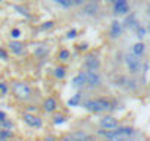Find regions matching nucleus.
<instances>
[{
  "mask_svg": "<svg viewBox=\"0 0 150 141\" xmlns=\"http://www.w3.org/2000/svg\"><path fill=\"white\" fill-rule=\"evenodd\" d=\"M83 107L91 113H102L110 109V102L106 99H88L83 103Z\"/></svg>",
  "mask_w": 150,
  "mask_h": 141,
  "instance_id": "obj_1",
  "label": "nucleus"
},
{
  "mask_svg": "<svg viewBox=\"0 0 150 141\" xmlns=\"http://www.w3.org/2000/svg\"><path fill=\"white\" fill-rule=\"evenodd\" d=\"M13 94L19 100H28L33 96V90L27 82H15L13 84Z\"/></svg>",
  "mask_w": 150,
  "mask_h": 141,
  "instance_id": "obj_2",
  "label": "nucleus"
},
{
  "mask_svg": "<svg viewBox=\"0 0 150 141\" xmlns=\"http://www.w3.org/2000/svg\"><path fill=\"white\" fill-rule=\"evenodd\" d=\"M125 63H127L131 74H138L141 70V60H140V57H137L132 53H127L125 54Z\"/></svg>",
  "mask_w": 150,
  "mask_h": 141,
  "instance_id": "obj_3",
  "label": "nucleus"
},
{
  "mask_svg": "<svg viewBox=\"0 0 150 141\" xmlns=\"http://www.w3.org/2000/svg\"><path fill=\"white\" fill-rule=\"evenodd\" d=\"M99 11H100L99 0H87L81 9V13L84 16H96L99 13Z\"/></svg>",
  "mask_w": 150,
  "mask_h": 141,
  "instance_id": "obj_4",
  "label": "nucleus"
},
{
  "mask_svg": "<svg viewBox=\"0 0 150 141\" xmlns=\"http://www.w3.org/2000/svg\"><path fill=\"white\" fill-rule=\"evenodd\" d=\"M84 77L87 80V85L91 88H97L102 85V77L99 72H94V70H83Z\"/></svg>",
  "mask_w": 150,
  "mask_h": 141,
  "instance_id": "obj_5",
  "label": "nucleus"
},
{
  "mask_svg": "<svg viewBox=\"0 0 150 141\" xmlns=\"http://www.w3.org/2000/svg\"><path fill=\"white\" fill-rule=\"evenodd\" d=\"M22 119H24V122H25L28 126H31V128L40 129V128L43 126V121H41V118H40V116H37L35 113L24 112V113H22Z\"/></svg>",
  "mask_w": 150,
  "mask_h": 141,
  "instance_id": "obj_6",
  "label": "nucleus"
},
{
  "mask_svg": "<svg viewBox=\"0 0 150 141\" xmlns=\"http://www.w3.org/2000/svg\"><path fill=\"white\" fill-rule=\"evenodd\" d=\"M99 125H100L102 129H106V131H115V129L118 128V121H116V118H113L112 115H105L103 118H100Z\"/></svg>",
  "mask_w": 150,
  "mask_h": 141,
  "instance_id": "obj_7",
  "label": "nucleus"
},
{
  "mask_svg": "<svg viewBox=\"0 0 150 141\" xmlns=\"http://www.w3.org/2000/svg\"><path fill=\"white\" fill-rule=\"evenodd\" d=\"M102 63H100V59L94 54H87L84 57V68L87 70H94V72H97V70L100 69Z\"/></svg>",
  "mask_w": 150,
  "mask_h": 141,
  "instance_id": "obj_8",
  "label": "nucleus"
},
{
  "mask_svg": "<svg viewBox=\"0 0 150 141\" xmlns=\"http://www.w3.org/2000/svg\"><path fill=\"white\" fill-rule=\"evenodd\" d=\"M72 141H93V137L86 131H74L68 135Z\"/></svg>",
  "mask_w": 150,
  "mask_h": 141,
  "instance_id": "obj_9",
  "label": "nucleus"
},
{
  "mask_svg": "<svg viewBox=\"0 0 150 141\" xmlns=\"http://www.w3.org/2000/svg\"><path fill=\"white\" fill-rule=\"evenodd\" d=\"M8 47H9V50H11L13 54H16V56H21V54H24V51H25V44H24L22 41H19V40H12Z\"/></svg>",
  "mask_w": 150,
  "mask_h": 141,
  "instance_id": "obj_10",
  "label": "nucleus"
},
{
  "mask_svg": "<svg viewBox=\"0 0 150 141\" xmlns=\"http://www.w3.org/2000/svg\"><path fill=\"white\" fill-rule=\"evenodd\" d=\"M113 12L116 15H128L129 12V5L127 0H119L118 3L113 5Z\"/></svg>",
  "mask_w": 150,
  "mask_h": 141,
  "instance_id": "obj_11",
  "label": "nucleus"
},
{
  "mask_svg": "<svg viewBox=\"0 0 150 141\" xmlns=\"http://www.w3.org/2000/svg\"><path fill=\"white\" fill-rule=\"evenodd\" d=\"M56 109H57L56 99L54 97H47L44 100V103H43V110L47 112V113H53V112H56Z\"/></svg>",
  "mask_w": 150,
  "mask_h": 141,
  "instance_id": "obj_12",
  "label": "nucleus"
},
{
  "mask_svg": "<svg viewBox=\"0 0 150 141\" xmlns=\"http://www.w3.org/2000/svg\"><path fill=\"white\" fill-rule=\"evenodd\" d=\"M86 85H87V80H86V77H84V72L81 70V72H78L77 75L72 78V87H75V88H83V87H86Z\"/></svg>",
  "mask_w": 150,
  "mask_h": 141,
  "instance_id": "obj_13",
  "label": "nucleus"
},
{
  "mask_svg": "<svg viewBox=\"0 0 150 141\" xmlns=\"http://www.w3.org/2000/svg\"><path fill=\"white\" fill-rule=\"evenodd\" d=\"M121 34H122V22H119L118 19H113L110 24V37L118 38Z\"/></svg>",
  "mask_w": 150,
  "mask_h": 141,
  "instance_id": "obj_14",
  "label": "nucleus"
},
{
  "mask_svg": "<svg viewBox=\"0 0 150 141\" xmlns=\"http://www.w3.org/2000/svg\"><path fill=\"white\" fill-rule=\"evenodd\" d=\"M81 100H83V94H81V93H77V94H74V96L66 102V104H68L69 107H78V106H81Z\"/></svg>",
  "mask_w": 150,
  "mask_h": 141,
  "instance_id": "obj_15",
  "label": "nucleus"
},
{
  "mask_svg": "<svg viewBox=\"0 0 150 141\" xmlns=\"http://www.w3.org/2000/svg\"><path fill=\"white\" fill-rule=\"evenodd\" d=\"M49 53H50V47H49L47 44H40V46H37V47L34 49V54L38 56V57H44V56H47Z\"/></svg>",
  "mask_w": 150,
  "mask_h": 141,
  "instance_id": "obj_16",
  "label": "nucleus"
},
{
  "mask_svg": "<svg viewBox=\"0 0 150 141\" xmlns=\"http://www.w3.org/2000/svg\"><path fill=\"white\" fill-rule=\"evenodd\" d=\"M125 27H127V28H129V30H137L140 25H138V22H137L135 16H134V15H129V16L125 19Z\"/></svg>",
  "mask_w": 150,
  "mask_h": 141,
  "instance_id": "obj_17",
  "label": "nucleus"
},
{
  "mask_svg": "<svg viewBox=\"0 0 150 141\" xmlns=\"http://www.w3.org/2000/svg\"><path fill=\"white\" fill-rule=\"evenodd\" d=\"M144 44L141 43V41H138V43H135L134 46H132V54H135L137 57H140V56H143V53H144Z\"/></svg>",
  "mask_w": 150,
  "mask_h": 141,
  "instance_id": "obj_18",
  "label": "nucleus"
},
{
  "mask_svg": "<svg viewBox=\"0 0 150 141\" xmlns=\"http://www.w3.org/2000/svg\"><path fill=\"white\" fill-rule=\"evenodd\" d=\"M13 132L9 129H0V141H12L13 140Z\"/></svg>",
  "mask_w": 150,
  "mask_h": 141,
  "instance_id": "obj_19",
  "label": "nucleus"
},
{
  "mask_svg": "<svg viewBox=\"0 0 150 141\" xmlns=\"http://www.w3.org/2000/svg\"><path fill=\"white\" fill-rule=\"evenodd\" d=\"M54 77L59 78V80H63V78L66 77V69H65V66H57V68H54Z\"/></svg>",
  "mask_w": 150,
  "mask_h": 141,
  "instance_id": "obj_20",
  "label": "nucleus"
},
{
  "mask_svg": "<svg viewBox=\"0 0 150 141\" xmlns=\"http://www.w3.org/2000/svg\"><path fill=\"white\" fill-rule=\"evenodd\" d=\"M53 2L59 6H62L63 9H69L72 8V3H71V0H53Z\"/></svg>",
  "mask_w": 150,
  "mask_h": 141,
  "instance_id": "obj_21",
  "label": "nucleus"
},
{
  "mask_svg": "<svg viewBox=\"0 0 150 141\" xmlns=\"http://www.w3.org/2000/svg\"><path fill=\"white\" fill-rule=\"evenodd\" d=\"M13 9H15V11H18V13H21V15H24V16H27V18H30V16H31V15H30V12H28V9H27V8H24V6L15 5V6H13Z\"/></svg>",
  "mask_w": 150,
  "mask_h": 141,
  "instance_id": "obj_22",
  "label": "nucleus"
},
{
  "mask_svg": "<svg viewBox=\"0 0 150 141\" xmlns=\"http://www.w3.org/2000/svg\"><path fill=\"white\" fill-rule=\"evenodd\" d=\"M69 57H71V53H69V50L63 49V50H60V51H59V59H60V60L66 62V60H69Z\"/></svg>",
  "mask_w": 150,
  "mask_h": 141,
  "instance_id": "obj_23",
  "label": "nucleus"
},
{
  "mask_svg": "<svg viewBox=\"0 0 150 141\" xmlns=\"http://www.w3.org/2000/svg\"><path fill=\"white\" fill-rule=\"evenodd\" d=\"M53 122H54V125H62V123L66 122V118H65V115H54Z\"/></svg>",
  "mask_w": 150,
  "mask_h": 141,
  "instance_id": "obj_24",
  "label": "nucleus"
},
{
  "mask_svg": "<svg viewBox=\"0 0 150 141\" xmlns=\"http://www.w3.org/2000/svg\"><path fill=\"white\" fill-rule=\"evenodd\" d=\"M12 128H13V122L9 121V119L0 123V129H9V131H12Z\"/></svg>",
  "mask_w": 150,
  "mask_h": 141,
  "instance_id": "obj_25",
  "label": "nucleus"
},
{
  "mask_svg": "<svg viewBox=\"0 0 150 141\" xmlns=\"http://www.w3.org/2000/svg\"><path fill=\"white\" fill-rule=\"evenodd\" d=\"M53 27H54V22H53V21H47V22H44V24L40 27V30H41V31H46V30H52Z\"/></svg>",
  "mask_w": 150,
  "mask_h": 141,
  "instance_id": "obj_26",
  "label": "nucleus"
},
{
  "mask_svg": "<svg viewBox=\"0 0 150 141\" xmlns=\"http://www.w3.org/2000/svg\"><path fill=\"white\" fill-rule=\"evenodd\" d=\"M11 37H12L13 40H18V38L21 37V30H19V28H13V30L11 31Z\"/></svg>",
  "mask_w": 150,
  "mask_h": 141,
  "instance_id": "obj_27",
  "label": "nucleus"
},
{
  "mask_svg": "<svg viewBox=\"0 0 150 141\" xmlns=\"http://www.w3.org/2000/svg\"><path fill=\"white\" fill-rule=\"evenodd\" d=\"M77 34H78V31L72 28L71 31H68V34H66V38H68V40H72V38H75V37H77Z\"/></svg>",
  "mask_w": 150,
  "mask_h": 141,
  "instance_id": "obj_28",
  "label": "nucleus"
},
{
  "mask_svg": "<svg viewBox=\"0 0 150 141\" xmlns=\"http://www.w3.org/2000/svg\"><path fill=\"white\" fill-rule=\"evenodd\" d=\"M86 2H87V0H71L72 6H84Z\"/></svg>",
  "mask_w": 150,
  "mask_h": 141,
  "instance_id": "obj_29",
  "label": "nucleus"
},
{
  "mask_svg": "<svg viewBox=\"0 0 150 141\" xmlns=\"http://www.w3.org/2000/svg\"><path fill=\"white\" fill-rule=\"evenodd\" d=\"M135 31H137V37H138V38H143V37H144V34H146L144 28H141V27H138Z\"/></svg>",
  "mask_w": 150,
  "mask_h": 141,
  "instance_id": "obj_30",
  "label": "nucleus"
},
{
  "mask_svg": "<svg viewBox=\"0 0 150 141\" xmlns=\"http://www.w3.org/2000/svg\"><path fill=\"white\" fill-rule=\"evenodd\" d=\"M0 59H3V60H8V53L5 49H0Z\"/></svg>",
  "mask_w": 150,
  "mask_h": 141,
  "instance_id": "obj_31",
  "label": "nucleus"
},
{
  "mask_svg": "<svg viewBox=\"0 0 150 141\" xmlns=\"http://www.w3.org/2000/svg\"><path fill=\"white\" fill-rule=\"evenodd\" d=\"M5 121H8V115H6L3 110H0V123L5 122Z\"/></svg>",
  "mask_w": 150,
  "mask_h": 141,
  "instance_id": "obj_32",
  "label": "nucleus"
},
{
  "mask_svg": "<svg viewBox=\"0 0 150 141\" xmlns=\"http://www.w3.org/2000/svg\"><path fill=\"white\" fill-rule=\"evenodd\" d=\"M0 90H2V93H3V94H6V93H8V85H6V84H3V82H0Z\"/></svg>",
  "mask_w": 150,
  "mask_h": 141,
  "instance_id": "obj_33",
  "label": "nucleus"
},
{
  "mask_svg": "<svg viewBox=\"0 0 150 141\" xmlns=\"http://www.w3.org/2000/svg\"><path fill=\"white\" fill-rule=\"evenodd\" d=\"M109 141H128V138H122V137H113Z\"/></svg>",
  "mask_w": 150,
  "mask_h": 141,
  "instance_id": "obj_34",
  "label": "nucleus"
},
{
  "mask_svg": "<svg viewBox=\"0 0 150 141\" xmlns=\"http://www.w3.org/2000/svg\"><path fill=\"white\" fill-rule=\"evenodd\" d=\"M44 141H56V138H54L53 135H47V137L44 138Z\"/></svg>",
  "mask_w": 150,
  "mask_h": 141,
  "instance_id": "obj_35",
  "label": "nucleus"
},
{
  "mask_svg": "<svg viewBox=\"0 0 150 141\" xmlns=\"http://www.w3.org/2000/svg\"><path fill=\"white\" fill-rule=\"evenodd\" d=\"M59 141H72V140H71V138H69V137L66 135V137H63V138H60Z\"/></svg>",
  "mask_w": 150,
  "mask_h": 141,
  "instance_id": "obj_36",
  "label": "nucleus"
},
{
  "mask_svg": "<svg viewBox=\"0 0 150 141\" xmlns=\"http://www.w3.org/2000/svg\"><path fill=\"white\" fill-rule=\"evenodd\" d=\"M106 2H109V3L115 5V3H118V2H119V0H106Z\"/></svg>",
  "mask_w": 150,
  "mask_h": 141,
  "instance_id": "obj_37",
  "label": "nucleus"
},
{
  "mask_svg": "<svg viewBox=\"0 0 150 141\" xmlns=\"http://www.w3.org/2000/svg\"><path fill=\"white\" fill-rule=\"evenodd\" d=\"M2 2H3V0H0V3H2Z\"/></svg>",
  "mask_w": 150,
  "mask_h": 141,
  "instance_id": "obj_38",
  "label": "nucleus"
}]
</instances>
